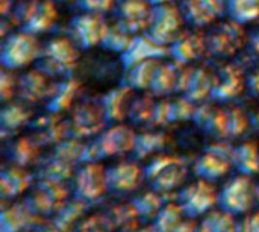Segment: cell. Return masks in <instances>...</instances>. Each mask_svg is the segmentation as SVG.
Segmentation results:
<instances>
[{"label":"cell","instance_id":"cell-1","mask_svg":"<svg viewBox=\"0 0 259 232\" xmlns=\"http://www.w3.org/2000/svg\"><path fill=\"white\" fill-rule=\"evenodd\" d=\"M138 132L127 123L108 125L97 137L87 141L83 163L103 161L106 158H123L134 152ZM82 163V164H83Z\"/></svg>","mask_w":259,"mask_h":232},{"label":"cell","instance_id":"cell-2","mask_svg":"<svg viewBox=\"0 0 259 232\" xmlns=\"http://www.w3.org/2000/svg\"><path fill=\"white\" fill-rule=\"evenodd\" d=\"M188 173L190 169L187 161L171 153L158 155L144 166L146 184L149 188L164 196L179 191L185 185Z\"/></svg>","mask_w":259,"mask_h":232},{"label":"cell","instance_id":"cell-3","mask_svg":"<svg viewBox=\"0 0 259 232\" xmlns=\"http://www.w3.org/2000/svg\"><path fill=\"white\" fill-rule=\"evenodd\" d=\"M80 58V47L70 36H55L42 44V52L38 59V68L52 78L73 76Z\"/></svg>","mask_w":259,"mask_h":232},{"label":"cell","instance_id":"cell-4","mask_svg":"<svg viewBox=\"0 0 259 232\" xmlns=\"http://www.w3.org/2000/svg\"><path fill=\"white\" fill-rule=\"evenodd\" d=\"M11 21L21 30L41 35L58 21L59 12L55 0H21L11 12Z\"/></svg>","mask_w":259,"mask_h":232},{"label":"cell","instance_id":"cell-5","mask_svg":"<svg viewBox=\"0 0 259 232\" xmlns=\"http://www.w3.org/2000/svg\"><path fill=\"white\" fill-rule=\"evenodd\" d=\"M41 52L42 44L39 43L38 35L20 29L3 38L0 62L2 67L9 70L27 68L33 62H38Z\"/></svg>","mask_w":259,"mask_h":232},{"label":"cell","instance_id":"cell-6","mask_svg":"<svg viewBox=\"0 0 259 232\" xmlns=\"http://www.w3.org/2000/svg\"><path fill=\"white\" fill-rule=\"evenodd\" d=\"M258 184L253 176L238 173L228 179L219 193V208L234 214L235 217H243L252 213L258 207L256 198Z\"/></svg>","mask_w":259,"mask_h":232},{"label":"cell","instance_id":"cell-7","mask_svg":"<svg viewBox=\"0 0 259 232\" xmlns=\"http://www.w3.org/2000/svg\"><path fill=\"white\" fill-rule=\"evenodd\" d=\"M249 35L244 24L229 18L217 21L206 33L208 53L217 59H232L247 47Z\"/></svg>","mask_w":259,"mask_h":232},{"label":"cell","instance_id":"cell-8","mask_svg":"<svg viewBox=\"0 0 259 232\" xmlns=\"http://www.w3.org/2000/svg\"><path fill=\"white\" fill-rule=\"evenodd\" d=\"M67 120L70 126V135L80 140L97 137L109 125L102 100L96 97L77 100L76 105L68 111Z\"/></svg>","mask_w":259,"mask_h":232},{"label":"cell","instance_id":"cell-9","mask_svg":"<svg viewBox=\"0 0 259 232\" xmlns=\"http://www.w3.org/2000/svg\"><path fill=\"white\" fill-rule=\"evenodd\" d=\"M220 188L212 181L197 178L196 181L185 184L176 195V201L191 219H202L211 210L219 207Z\"/></svg>","mask_w":259,"mask_h":232},{"label":"cell","instance_id":"cell-10","mask_svg":"<svg viewBox=\"0 0 259 232\" xmlns=\"http://www.w3.org/2000/svg\"><path fill=\"white\" fill-rule=\"evenodd\" d=\"M234 150L235 147L231 146L228 140H217L205 147L202 155H199L193 164L196 178L215 182L228 176L234 169Z\"/></svg>","mask_w":259,"mask_h":232},{"label":"cell","instance_id":"cell-11","mask_svg":"<svg viewBox=\"0 0 259 232\" xmlns=\"http://www.w3.org/2000/svg\"><path fill=\"white\" fill-rule=\"evenodd\" d=\"M70 193L67 182L36 179L26 202L38 217H53L70 201Z\"/></svg>","mask_w":259,"mask_h":232},{"label":"cell","instance_id":"cell-12","mask_svg":"<svg viewBox=\"0 0 259 232\" xmlns=\"http://www.w3.org/2000/svg\"><path fill=\"white\" fill-rule=\"evenodd\" d=\"M71 195L73 198L91 205L108 195L106 167L100 161L83 163L73 176Z\"/></svg>","mask_w":259,"mask_h":232},{"label":"cell","instance_id":"cell-13","mask_svg":"<svg viewBox=\"0 0 259 232\" xmlns=\"http://www.w3.org/2000/svg\"><path fill=\"white\" fill-rule=\"evenodd\" d=\"M184 24L185 18L181 6L175 5V2H164L153 5L152 23L147 33L159 44L170 46L184 30Z\"/></svg>","mask_w":259,"mask_h":232},{"label":"cell","instance_id":"cell-14","mask_svg":"<svg viewBox=\"0 0 259 232\" xmlns=\"http://www.w3.org/2000/svg\"><path fill=\"white\" fill-rule=\"evenodd\" d=\"M108 193L114 196H126L135 193L144 182V166L138 160H118L106 167Z\"/></svg>","mask_w":259,"mask_h":232},{"label":"cell","instance_id":"cell-15","mask_svg":"<svg viewBox=\"0 0 259 232\" xmlns=\"http://www.w3.org/2000/svg\"><path fill=\"white\" fill-rule=\"evenodd\" d=\"M108 27L109 23L106 21L105 15L82 12L70 21L68 36L80 49H93L96 46H102Z\"/></svg>","mask_w":259,"mask_h":232},{"label":"cell","instance_id":"cell-16","mask_svg":"<svg viewBox=\"0 0 259 232\" xmlns=\"http://www.w3.org/2000/svg\"><path fill=\"white\" fill-rule=\"evenodd\" d=\"M247 88V74L238 62H225L215 70V85L212 100L231 103Z\"/></svg>","mask_w":259,"mask_h":232},{"label":"cell","instance_id":"cell-17","mask_svg":"<svg viewBox=\"0 0 259 232\" xmlns=\"http://www.w3.org/2000/svg\"><path fill=\"white\" fill-rule=\"evenodd\" d=\"M115 21L132 35L146 33L152 23L153 3L150 0H120L115 6Z\"/></svg>","mask_w":259,"mask_h":232},{"label":"cell","instance_id":"cell-18","mask_svg":"<svg viewBox=\"0 0 259 232\" xmlns=\"http://www.w3.org/2000/svg\"><path fill=\"white\" fill-rule=\"evenodd\" d=\"M56 87L55 78L49 76L41 68H29L18 76V94L17 99L27 105L47 102Z\"/></svg>","mask_w":259,"mask_h":232},{"label":"cell","instance_id":"cell-19","mask_svg":"<svg viewBox=\"0 0 259 232\" xmlns=\"http://www.w3.org/2000/svg\"><path fill=\"white\" fill-rule=\"evenodd\" d=\"M206 53V33L197 27L184 29L170 44V58L179 64H194Z\"/></svg>","mask_w":259,"mask_h":232},{"label":"cell","instance_id":"cell-20","mask_svg":"<svg viewBox=\"0 0 259 232\" xmlns=\"http://www.w3.org/2000/svg\"><path fill=\"white\" fill-rule=\"evenodd\" d=\"M29 134H32L44 147H55L70 135L68 120L62 114L50 112L33 117L29 125Z\"/></svg>","mask_w":259,"mask_h":232},{"label":"cell","instance_id":"cell-21","mask_svg":"<svg viewBox=\"0 0 259 232\" xmlns=\"http://www.w3.org/2000/svg\"><path fill=\"white\" fill-rule=\"evenodd\" d=\"M193 122L205 134L215 140H228V111L226 105L215 100H206L197 105Z\"/></svg>","mask_w":259,"mask_h":232},{"label":"cell","instance_id":"cell-22","mask_svg":"<svg viewBox=\"0 0 259 232\" xmlns=\"http://www.w3.org/2000/svg\"><path fill=\"white\" fill-rule=\"evenodd\" d=\"M181 11L185 23L191 27L205 29L220 20L226 12V3L223 0H182Z\"/></svg>","mask_w":259,"mask_h":232},{"label":"cell","instance_id":"cell-23","mask_svg":"<svg viewBox=\"0 0 259 232\" xmlns=\"http://www.w3.org/2000/svg\"><path fill=\"white\" fill-rule=\"evenodd\" d=\"M135 97H137L135 90L126 84L114 87L108 93H105L100 97V100H102L108 123L109 125L124 123V120L129 119V111Z\"/></svg>","mask_w":259,"mask_h":232},{"label":"cell","instance_id":"cell-24","mask_svg":"<svg viewBox=\"0 0 259 232\" xmlns=\"http://www.w3.org/2000/svg\"><path fill=\"white\" fill-rule=\"evenodd\" d=\"M167 56H170V46L159 44L146 32L135 35L129 49L120 56V61L124 68H129L131 65L146 59H164Z\"/></svg>","mask_w":259,"mask_h":232},{"label":"cell","instance_id":"cell-25","mask_svg":"<svg viewBox=\"0 0 259 232\" xmlns=\"http://www.w3.org/2000/svg\"><path fill=\"white\" fill-rule=\"evenodd\" d=\"M42 149L44 146L32 134L18 135L17 138L11 140L8 147L9 164H15L24 169L38 166L42 160Z\"/></svg>","mask_w":259,"mask_h":232},{"label":"cell","instance_id":"cell-26","mask_svg":"<svg viewBox=\"0 0 259 232\" xmlns=\"http://www.w3.org/2000/svg\"><path fill=\"white\" fill-rule=\"evenodd\" d=\"M33 185V176L29 169L8 164L0 175V190L5 201H17Z\"/></svg>","mask_w":259,"mask_h":232},{"label":"cell","instance_id":"cell-27","mask_svg":"<svg viewBox=\"0 0 259 232\" xmlns=\"http://www.w3.org/2000/svg\"><path fill=\"white\" fill-rule=\"evenodd\" d=\"M82 90V82L74 76L62 78L59 82H56L55 91L50 96V99L46 102V109L56 114L68 112L77 102Z\"/></svg>","mask_w":259,"mask_h":232},{"label":"cell","instance_id":"cell-28","mask_svg":"<svg viewBox=\"0 0 259 232\" xmlns=\"http://www.w3.org/2000/svg\"><path fill=\"white\" fill-rule=\"evenodd\" d=\"M33 120V111L30 109V105L21 100H12L8 103H3L2 112H0V126H2V135H17L21 129L29 128L30 122Z\"/></svg>","mask_w":259,"mask_h":232},{"label":"cell","instance_id":"cell-29","mask_svg":"<svg viewBox=\"0 0 259 232\" xmlns=\"http://www.w3.org/2000/svg\"><path fill=\"white\" fill-rule=\"evenodd\" d=\"M171 144V137L159 129H147L138 134L134 147V158L138 161H149L158 155L167 153Z\"/></svg>","mask_w":259,"mask_h":232},{"label":"cell","instance_id":"cell-30","mask_svg":"<svg viewBox=\"0 0 259 232\" xmlns=\"http://www.w3.org/2000/svg\"><path fill=\"white\" fill-rule=\"evenodd\" d=\"M215 85V71L206 65H193L187 88L184 96H187L194 103H203L212 99V91Z\"/></svg>","mask_w":259,"mask_h":232},{"label":"cell","instance_id":"cell-31","mask_svg":"<svg viewBox=\"0 0 259 232\" xmlns=\"http://www.w3.org/2000/svg\"><path fill=\"white\" fill-rule=\"evenodd\" d=\"M38 216L30 210L26 199H17L11 201L9 207L3 210L2 213V222H0V231L2 232H23L33 226V220H36Z\"/></svg>","mask_w":259,"mask_h":232},{"label":"cell","instance_id":"cell-32","mask_svg":"<svg viewBox=\"0 0 259 232\" xmlns=\"http://www.w3.org/2000/svg\"><path fill=\"white\" fill-rule=\"evenodd\" d=\"M179 70L181 64L176 61H161L155 78L150 85V93L155 97H167L171 93L178 91V81H179Z\"/></svg>","mask_w":259,"mask_h":232},{"label":"cell","instance_id":"cell-33","mask_svg":"<svg viewBox=\"0 0 259 232\" xmlns=\"http://www.w3.org/2000/svg\"><path fill=\"white\" fill-rule=\"evenodd\" d=\"M161 61L162 59L155 58V59H146V61H141V62L131 65L129 68H126V78H124L123 84L132 87L135 91L137 90L138 91H149Z\"/></svg>","mask_w":259,"mask_h":232},{"label":"cell","instance_id":"cell-34","mask_svg":"<svg viewBox=\"0 0 259 232\" xmlns=\"http://www.w3.org/2000/svg\"><path fill=\"white\" fill-rule=\"evenodd\" d=\"M131 202H132V205L137 211V216L143 225L152 223L155 220V217L159 214V211L164 208V205L167 204L164 201V195H161L152 188L140 193Z\"/></svg>","mask_w":259,"mask_h":232},{"label":"cell","instance_id":"cell-35","mask_svg":"<svg viewBox=\"0 0 259 232\" xmlns=\"http://www.w3.org/2000/svg\"><path fill=\"white\" fill-rule=\"evenodd\" d=\"M234 169L249 176L259 175V141L246 140L235 147Z\"/></svg>","mask_w":259,"mask_h":232},{"label":"cell","instance_id":"cell-36","mask_svg":"<svg viewBox=\"0 0 259 232\" xmlns=\"http://www.w3.org/2000/svg\"><path fill=\"white\" fill-rule=\"evenodd\" d=\"M158 99L150 93L144 91L143 94L137 96L132 102L131 111H129V122L135 128H150L155 108H156Z\"/></svg>","mask_w":259,"mask_h":232},{"label":"cell","instance_id":"cell-37","mask_svg":"<svg viewBox=\"0 0 259 232\" xmlns=\"http://www.w3.org/2000/svg\"><path fill=\"white\" fill-rule=\"evenodd\" d=\"M188 216L182 210L178 201L167 202L164 208L159 211V214L152 222L156 232H178L181 225L185 222Z\"/></svg>","mask_w":259,"mask_h":232},{"label":"cell","instance_id":"cell-38","mask_svg":"<svg viewBox=\"0 0 259 232\" xmlns=\"http://www.w3.org/2000/svg\"><path fill=\"white\" fill-rule=\"evenodd\" d=\"M199 225L202 232H238L240 222L234 214L217 207L205 214Z\"/></svg>","mask_w":259,"mask_h":232},{"label":"cell","instance_id":"cell-39","mask_svg":"<svg viewBox=\"0 0 259 232\" xmlns=\"http://www.w3.org/2000/svg\"><path fill=\"white\" fill-rule=\"evenodd\" d=\"M134 38H135V35H132L124 27H121L117 21H114V23H109L106 35L102 41V47H105L106 50H111L114 53H118L121 56L129 49Z\"/></svg>","mask_w":259,"mask_h":232},{"label":"cell","instance_id":"cell-40","mask_svg":"<svg viewBox=\"0 0 259 232\" xmlns=\"http://www.w3.org/2000/svg\"><path fill=\"white\" fill-rule=\"evenodd\" d=\"M226 12L241 24L253 23L259 20V0H228Z\"/></svg>","mask_w":259,"mask_h":232},{"label":"cell","instance_id":"cell-41","mask_svg":"<svg viewBox=\"0 0 259 232\" xmlns=\"http://www.w3.org/2000/svg\"><path fill=\"white\" fill-rule=\"evenodd\" d=\"M228 111V140L243 137L250 129V117L237 105H226Z\"/></svg>","mask_w":259,"mask_h":232},{"label":"cell","instance_id":"cell-42","mask_svg":"<svg viewBox=\"0 0 259 232\" xmlns=\"http://www.w3.org/2000/svg\"><path fill=\"white\" fill-rule=\"evenodd\" d=\"M15 70H9L2 67L0 71V99L2 103H8L15 100L18 94V76L14 73Z\"/></svg>","mask_w":259,"mask_h":232},{"label":"cell","instance_id":"cell-43","mask_svg":"<svg viewBox=\"0 0 259 232\" xmlns=\"http://www.w3.org/2000/svg\"><path fill=\"white\" fill-rule=\"evenodd\" d=\"M73 232H115L105 213L85 216Z\"/></svg>","mask_w":259,"mask_h":232},{"label":"cell","instance_id":"cell-44","mask_svg":"<svg viewBox=\"0 0 259 232\" xmlns=\"http://www.w3.org/2000/svg\"><path fill=\"white\" fill-rule=\"evenodd\" d=\"M196 109H197V103H194L184 94L176 99H171V122L176 123V122L193 120Z\"/></svg>","mask_w":259,"mask_h":232},{"label":"cell","instance_id":"cell-45","mask_svg":"<svg viewBox=\"0 0 259 232\" xmlns=\"http://www.w3.org/2000/svg\"><path fill=\"white\" fill-rule=\"evenodd\" d=\"M171 122V99L167 97H158L153 120L149 129H161L168 126Z\"/></svg>","mask_w":259,"mask_h":232},{"label":"cell","instance_id":"cell-46","mask_svg":"<svg viewBox=\"0 0 259 232\" xmlns=\"http://www.w3.org/2000/svg\"><path fill=\"white\" fill-rule=\"evenodd\" d=\"M77 8L82 12H93V14H108L115 9L117 0H76Z\"/></svg>","mask_w":259,"mask_h":232},{"label":"cell","instance_id":"cell-47","mask_svg":"<svg viewBox=\"0 0 259 232\" xmlns=\"http://www.w3.org/2000/svg\"><path fill=\"white\" fill-rule=\"evenodd\" d=\"M238 232H259V208L246 216L238 225Z\"/></svg>","mask_w":259,"mask_h":232},{"label":"cell","instance_id":"cell-48","mask_svg":"<svg viewBox=\"0 0 259 232\" xmlns=\"http://www.w3.org/2000/svg\"><path fill=\"white\" fill-rule=\"evenodd\" d=\"M247 90L253 97L259 99V65L247 74Z\"/></svg>","mask_w":259,"mask_h":232},{"label":"cell","instance_id":"cell-49","mask_svg":"<svg viewBox=\"0 0 259 232\" xmlns=\"http://www.w3.org/2000/svg\"><path fill=\"white\" fill-rule=\"evenodd\" d=\"M247 50H249V55H250V56L259 59V30L253 32L252 35H249Z\"/></svg>","mask_w":259,"mask_h":232},{"label":"cell","instance_id":"cell-50","mask_svg":"<svg viewBox=\"0 0 259 232\" xmlns=\"http://www.w3.org/2000/svg\"><path fill=\"white\" fill-rule=\"evenodd\" d=\"M178 232H202L200 231V225L197 222V219H191L187 217L185 222L181 225V228L178 229Z\"/></svg>","mask_w":259,"mask_h":232},{"label":"cell","instance_id":"cell-51","mask_svg":"<svg viewBox=\"0 0 259 232\" xmlns=\"http://www.w3.org/2000/svg\"><path fill=\"white\" fill-rule=\"evenodd\" d=\"M0 9H2V15H3V18L9 17V15H11V12H12V9H14V3H12V0H2V2H0Z\"/></svg>","mask_w":259,"mask_h":232},{"label":"cell","instance_id":"cell-52","mask_svg":"<svg viewBox=\"0 0 259 232\" xmlns=\"http://www.w3.org/2000/svg\"><path fill=\"white\" fill-rule=\"evenodd\" d=\"M249 117H250V129H255L259 132V108L253 109L249 114Z\"/></svg>","mask_w":259,"mask_h":232},{"label":"cell","instance_id":"cell-53","mask_svg":"<svg viewBox=\"0 0 259 232\" xmlns=\"http://www.w3.org/2000/svg\"><path fill=\"white\" fill-rule=\"evenodd\" d=\"M129 232H156V231H155L153 225H152V223H149V225H140V226H137L135 229H132V231H129Z\"/></svg>","mask_w":259,"mask_h":232},{"label":"cell","instance_id":"cell-54","mask_svg":"<svg viewBox=\"0 0 259 232\" xmlns=\"http://www.w3.org/2000/svg\"><path fill=\"white\" fill-rule=\"evenodd\" d=\"M23 232H41L39 231V228H30V229H26V231Z\"/></svg>","mask_w":259,"mask_h":232},{"label":"cell","instance_id":"cell-55","mask_svg":"<svg viewBox=\"0 0 259 232\" xmlns=\"http://www.w3.org/2000/svg\"><path fill=\"white\" fill-rule=\"evenodd\" d=\"M256 198H258V208H259V182H258V187H256Z\"/></svg>","mask_w":259,"mask_h":232},{"label":"cell","instance_id":"cell-56","mask_svg":"<svg viewBox=\"0 0 259 232\" xmlns=\"http://www.w3.org/2000/svg\"><path fill=\"white\" fill-rule=\"evenodd\" d=\"M58 2H71V0H58Z\"/></svg>","mask_w":259,"mask_h":232}]
</instances>
